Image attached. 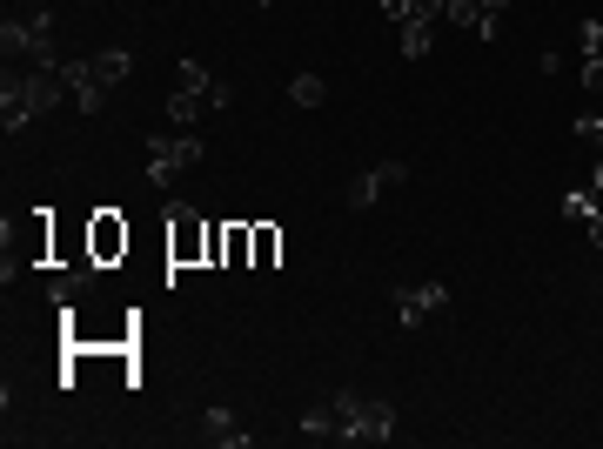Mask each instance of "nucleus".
<instances>
[{
	"instance_id": "obj_1",
	"label": "nucleus",
	"mask_w": 603,
	"mask_h": 449,
	"mask_svg": "<svg viewBox=\"0 0 603 449\" xmlns=\"http://www.w3.org/2000/svg\"><path fill=\"white\" fill-rule=\"evenodd\" d=\"M389 436H396V403L389 396L335 389V443H389Z\"/></svg>"
},
{
	"instance_id": "obj_2",
	"label": "nucleus",
	"mask_w": 603,
	"mask_h": 449,
	"mask_svg": "<svg viewBox=\"0 0 603 449\" xmlns=\"http://www.w3.org/2000/svg\"><path fill=\"white\" fill-rule=\"evenodd\" d=\"M0 47H7V54H21V61H34V68H61V54H54V14L7 21V27H0Z\"/></svg>"
},
{
	"instance_id": "obj_3",
	"label": "nucleus",
	"mask_w": 603,
	"mask_h": 449,
	"mask_svg": "<svg viewBox=\"0 0 603 449\" xmlns=\"http://www.w3.org/2000/svg\"><path fill=\"white\" fill-rule=\"evenodd\" d=\"M195 161H201L195 135H155L148 141V181H155V188H168V181H175L181 168H195Z\"/></svg>"
},
{
	"instance_id": "obj_4",
	"label": "nucleus",
	"mask_w": 603,
	"mask_h": 449,
	"mask_svg": "<svg viewBox=\"0 0 603 449\" xmlns=\"http://www.w3.org/2000/svg\"><path fill=\"white\" fill-rule=\"evenodd\" d=\"M208 235H215V228H201V215L195 208H168V262H175V269H188V262H195V255H208Z\"/></svg>"
},
{
	"instance_id": "obj_5",
	"label": "nucleus",
	"mask_w": 603,
	"mask_h": 449,
	"mask_svg": "<svg viewBox=\"0 0 603 449\" xmlns=\"http://www.w3.org/2000/svg\"><path fill=\"white\" fill-rule=\"evenodd\" d=\"M449 309V282H409L396 289V329H423L429 315Z\"/></svg>"
},
{
	"instance_id": "obj_6",
	"label": "nucleus",
	"mask_w": 603,
	"mask_h": 449,
	"mask_svg": "<svg viewBox=\"0 0 603 449\" xmlns=\"http://www.w3.org/2000/svg\"><path fill=\"white\" fill-rule=\"evenodd\" d=\"M61 81H67V94H74V108H81V114H101V108H108V88L94 81V61L61 54Z\"/></svg>"
},
{
	"instance_id": "obj_7",
	"label": "nucleus",
	"mask_w": 603,
	"mask_h": 449,
	"mask_svg": "<svg viewBox=\"0 0 603 449\" xmlns=\"http://www.w3.org/2000/svg\"><path fill=\"white\" fill-rule=\"evenodd\" d=\"M396 181H409V161H376V168H369V175H356L349 181V208H376V195L382 188H396Z\"/></svg>"
},
{
	"instance_id": "obj_8",
	"label": "nucleus",
	"mask_w": 603,
	"mask_h": 449,
	"mask_svg": "<svg viewBox=\"0 0 603 449\" xmlns=\"http://www.w3.org/2000/svg\"><path fill=\"white\" fill-rule=\"evenodd\" d=\"M114 255H128V222L114 208H101L88 222V262H114Z\"/></svg>"
},
{
	"instance_id": "obj_9",
	"label": "nucleus",
	"mask_w": 603,
	"mask_h": 449,
	"mask_svg": "<svg viewBox=\"0 0 603 449\" xmlns=\"http://www.w3.org/2000/svg\"><path fill=\"white\" fill-rule=\"evenodd\" d=\"M201 443H215V449H242L248 443V429L228 416V409H201V429H195Z\"/></svg>"
},
{
	"instance_id": "obj_10",
	"label": "nucleus",
	"mask_w": 603,
	"mask_h": 449,
	"mask_svg": "<svg viewBox=\"0 0 603 449\" xmlns=\"http://www.w3.org/2000/svg\"><path fill=\"white\" fill-rule=\"evenodd\" d=\"M208 255H222L228 269H242L248 255H255V228H215L208 235Z\"/></svg>"
},
{
	"instance_id": "obj_11",
	"label": "nucleus",
	"mask_w": 603,
	"mask_h": 449,
	"mask_svg": "<svg viewBox=\"0 0 603 449\" xmlns=\"http://www.w3.org/2000/svg\"><path fill=\"white\" fill-rule=\"evenodd\" d=\"M128 74H134V54H128V47H101V54H94V81H101V88H121Z\"/></svg>"
},
{
	"instance_id": "obj_12",
	"label": "nucleus",
	"mask_w": 603,
	"mask_h": 449,
	"mask_svg": "<svg viewBox=\"0 0 603 449\" xmlns=\"http://www.w3.org/2000/svg\"><path fill=\"white\" fill-rule=\"evenodd\" d=\"M94 269H101V262H81V269L54 275V282H47V295H54V309H74V295H81V289L94 282Z\"/></svg>"
},
{
	"instance_id": "obj_13",
	"label": "nucleus",
	"mask_w": 603,
	"mask_h": 449,
	"mask_svg": "<svg viewBox=\"0 0 603 449\" xmlns=\"http://www.w3.org/2000/svg\"><path fill=\"white\" fill-rule=\"evenodd\" d=\"M0 121H7V135H21L27 121H34V108H27V94L14 81H0Z\"/></svg>"
},
{
	"instance_id": "obj_14",
	"label": "nucleus",
	"mask_w": 603,
	"mask_h": 449,
	"mask_svg": "<svg viewBox=\"0 0 603 449\" xmlns=\"http://www.w3.org/2000/svg\"><path fill=\"white\" fill-rule=\"evenodd\" d=\"M443 21H449V27H463V34H483V21H490V14H483V0H449ZM496 21H503V14H496Z\"/></svg>"
},
{
	"instance_id": "obj_15",
	"label": "nucleus",
	"mask_w": 603,
	"mask_h": 449,
	"mask_svg": "<svg viewBox=\"0 0 603 449\" xmlns=\"http://www.w3.org/2000/svg\"><path fill=\"white\" fill-rule=\"evenodd\" d=\"M429 41H436V21H423V14H416V21H402V61H423Z\"/></svg>"
},
{
	"instance_id": "obj_16",
	"label": "nucleus",
	"mask_w": 603,
	"mask_h": 449,
	"mask_svg": "<svg viewBox=\"0 0 603 449\" xmlns=\"http://www.w3.org/2000/svg\"><path fill=\"white\" fill-rule=\"evenodd\" d=\"M295 429H302L309 443H329V436H335V403H315V409H302V423H295Z\"/></svg>"
},
{
	"instance_id": "obj_17",
	"label": "nucleus",
	"mask_w": 603,
	"mask_h": 449,
	"mask_svg": "<svg viewBox=\"0 0 603 449\" xmlns=\"http://www.w3.org/2000/svg\"><path fill=\"white\" fill-rule=\"evenodd\" d=\"M289 101H295V108H322V101H329V81H322V74H295Z\"/></svg>"
},
{
	"instance_id": "obj_18",
	"label": "nucleus",
	"mask_w": 603,
	"mask_h": 449,
	"mask_svg": "<svg viewBox=\"0 0 603 449\" xmlns=\"http://www.w3.org/2000/svg\"><path fill=\"white\" fill-rule=\"evenodd\" d=\"M563 215H570V222H590V215H597V208H603V195H597V188H570V195H563Z\"/></svg>"
},
{
	"instance_id": "obj_19",
	"label": "nucleus",
	"mask_w": 603,
	"mask_h": 449,
	"mask_svg": "<svg viewBox=\"0 0 603 449\" xmlns=\"http://www.w3.org/2000/svg\"><path fill=\"white\" fill-rule=\"evenodd\" d=\"M175 88H188V94H201V101H208V88H215V74L201 68V61H175Z\"/></svg>"
},
{
	"instance_id": "obj_20",
	"label": "nucleus",
	"mask_w": 603,
	"mask_h": 449,
	"mask_svg": "<svg viewBox=\"0 0 603 449\" xmlns=\"http://www.w3.org/2000/svg\"><path fill=\"white\" fill-rule=\"evenodd\" d=\"M168 114H175V128H188V121H201V114H208V101H201V94H188V88H175V94H168Z\"/></svg>"
},
{
	"instance_id": "obj_21",
	"label": "nucleus",
	"mask_w": 603,
	"mask_h": 449,
	"mask_svg": "<svg viewBox=\"0 0 603 449\" xmlns=\"http://www.w3.org/2000/svg\"><path fill=\"white\" fill-rule=\"evenodd\" d=\"M577 47H583V54H603V21H583L577 27Z\"/></svg>"
},
{
	"instance_id": "obj_22",
	"label": "nucleus",
	"mask_w": 603,
	"mask_h": 449,
	"mask_svg": "<svg viewBox=\"0 0 603 449\" xmlns=\"http://www.w3.org/2000/svg\"><path fill=\"white\" fill-rule=\"evenodd\" d=\"M275 248H282V235L275 228H255V262H275Z\"/></svg>"
},
{
	"instance_id": "obj_23",
	"label": "nucleus",
	"mask_w": 603,
	"mask_h": 449,
	"mask_svg": "<svg viewBox=\"0 0 603 449\" xmlns=\"http://www.w3.org/2000/svg\"><path fill=\"white\" fill-rule=\"evenodd\" d=\"M583 88L603 94V54H590V61H583Z\"/></svg>"
},
{
	"instance_id": "obj_24",
	"label": "nucleus",
	"mask_w": 603,
	"mask_h": 449,
	"mask_svg": "<svg viewBox=\"0 0 603 449\" xmlns=\"http://www.w3.org/2000/svg\"><path fill=\"white\" fill-rule=\"evenodd\" d=\"M382 14L402 27V21H416V0H382Z\"/></svg>"
},
{
	"instance_id": "obj_25",
	"label": "nucleus",
	"mask_w": 603,
	"mask_h": 449,
	"mask_svg": "<svg viewBox=\"0 0 603 449\" xmlns=\"http://www.w3.org/2000/svg\"><path fill=\"white\" fill-rule=\"evenodd\" d=\"M577 135L583 141H603V114H577Z\"/></svg>"
},
{
	"instance_id": "obj_26",
	"label": "nucleus",
	"mask_w": 603,
	"mask_h": 449,
	"mask_svg": "<svg viewBox=\"0 0 603 449\" xmlns=\"http://www.w3.org/2000/svg\"><path fill=\"white\" fill-rule=\"evenodd\" d=\"M443 7H449V0H416V14H423V21H443Z\"/></svg>"
},
{
	"instance_id": "obj_27",
	"label": "nucleus",
	"mask_w": 603,
	"mask_h": 449,
	"mask_svg": "<svg viewBox=\"0 0 603 449\" xmlns=\"http://www.w3.org/2000/svg\"><path fill=\"white\" fill-rule=\"evenodd\" d=\"M583 228H590V242L603 248V208H597V215H590V222H583Z\"/></svg>"
},
{
	"instance_id": "obj_28",
	"label": "nucleus",
	"mask_w": 603,
	"mask_h": 449,
	"mask_svg": "<svg viewBox=\"0 0 603 449\" xmlns=\"http://www.w3.org/2000/svg\"><path fill=\"white\" fill-rule=\"evenodd\" d=\"M516 0H483V14H510Z\"/></svg>"
},
{
	"instance_id": "obj_29",
	"label": "nucleus",
	"mask_w": 603,
	"mask_h": 449,
	"mask_svg": "<svg viewBox=\"0 0 603 449\" xmlns=\"http://www.w3.org/2000/svg\"><path fill=\"white\" fill-rule=\"evenodd\" d=\"M590 188H597V195H603V161H597V175H590Z\"/></svg>"
},
{
	"instance_id": "obj_30",
	"label": "nucleus",
	"mask_w": 603,
	"mask_h": 449,
	"mask_svg": "<svg viewBox=\"0 0 603 449\" xmlns=\"http://www.w3.org/2000/svg\"><path fill=\"white\" fill-rule=\"evenodd\" d=\"M262 7H268V0H262Z\"/></svg>"
}]
</instances>
